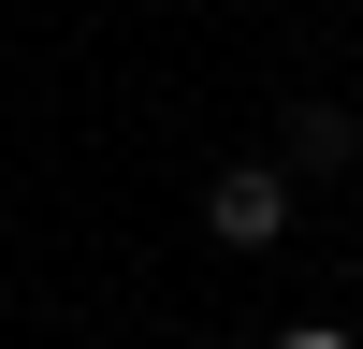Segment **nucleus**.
Returning a JSON list of instances; mask_svg holds the SVG:
<instances>
[{
	"label": "nucleus",
	"mask_w": 363,
	"mask_h": 349,
	"mask_svg": "<svg viewBox=\"0 0 363 349\" xmlns=\"http://www.w3.org/2000/svg\"><path fill=\"white\" fill-rule=\"evenodd\" d=\"M203 233L262 262V248L291 233V160H218V174H203Z\"/></svg>",
	"instance_id": "f257e3e1"
},
{
	"label": "nucleus",
	"mask_w": 363,
	"mask_h": 349,
	"mask_svg": "<svg viewBox=\"0 0 363 349\" xmlns=\"http://www.w3.org/2000/svg\"><path fill=\"white\" fill-rule=\"evenodd\" d=\"M349 160H363L349 102H291V174H349Z\"/></svg>",
	"instance_id": "f03ea898"
},
{
	"label": "nucleus",
	"mask_w": 363,
	"mask_h": 349,
	"mask_svg": "<svg viewBox=\"0 0 363 349\" xmlns=\"http://www.w3.org/2000/svg\"><path fill=\"white\" fill-rule=\"evenodd\" d=\"M277 349H363V335H349V320H291Z\"/></svg>",
	"instance_id": "7ed1b4c3"
}]
</instances>
